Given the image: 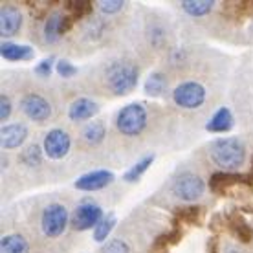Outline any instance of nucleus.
<instances>
[{
    "label": "nucleus",
    "mask_w": 253,
    "mask_h": 253,
    "mask_svg": "<svg viewBox=\"0 0 253 253\" xmlns=\"http://www.w3.org/2000/svg\"><path fill=\"white\" fill-rule=\"evenodd\" d=\"M20 108L33 121H46L51 116V105L39 94L24 95L20 101Z\"/></svg>",
    "instance_id": "9d476101"
},
{
    "label": "nucleus",
    "mask_w": 253,
    "mask_h": 253,
    "mask_svg": "<svg viewBox=\"0 0 253 253\" xmlns=\"http://www.w3.org/2000/svg\"><path fill=\"white\" fill-rule=\"evenodd\" d=\"M139 72L132 63L128 61H114L107 66L105 79H107L108 88L116 95L130 94L138 86Z\"/></svg>",
    "instance_id": "f03ea898"
},
{
    "label": "nucleus",
    "mask_w": 253,
    "mask_h": 253,
    "mask_svg": "<svg viewBox=\"0 0 253 253\" xmlns=\"http://www.w3.org/2000/svg\"><path fill=\"white\" fill-rule=\"evenodd\" d=\"M116 226V216L112 215V213H108L105 218H103L97 226H95V231H94V239L97 242H103V241H107V237L110 235V231L114 229Z\"/></svg>",
    "instance_id": "393cba45"
},
{
    "label": "nucleus",
    "mask_w": 253,
    "mask_h": 253,
    "mask_svg": "<svg viewBox=\"0 0 253 253\" xmlns=\"http://www.w3.org/2000/svg\"><path fill=\"white\" fill-rule=\"evenodd\" d=\"M152 162H154V156H152V154H151V156H147V158H143V160H139L138 164L132 165V167L125 172V176H123V178H125L126 182H136V180H139V178H141V174H143V172L151 167Z\"/></svg>",
    "instance_id": "a878e982"
},
{
    "label": "nucleus",
    "mask_w": 253,
    "mask_h": 253,
    "mask_svg": "<svg viewBox=\"0 0 253 253\" xmlns=\"http://www.w3.org/2000/svg\"><path fill=\"white\" fill-rule=\"evenodd\" d=\"M182 7L191 17H204L211 13V9L215 7V2L213 0H184Z\"/></svg>",
    "instance_id": "aec40b11"
},
{
    "label": "nucleus",
    "mask_w": 253,
    "mask_h": 253,
    "mask_svg": "<svg viewBox=\"0 0 253 253\" xmlns=\"http://www.w3.org/2000/svg\"><path fill=\"white\" fill-rule=\"evenodd\" d=\"M206 184L200 176H196L193 172H184L174 180L172 184V193L185 202H195L196 198H200L204 195Z\"/></svg>",
    "instance_id": "423d86ee"
},
{
    "label": "nucleus",
    "mask_w": 253,
    "mask_h": 253,
    "mask_svg": "<svg viewBox=\"0 0 253 253\" xmlns=\"http://www.w3.org/2000/svg\"><path fill=\"white\" fill-rule=\"evenodd\" d=\"M116 126L123 136H138L147 126V110L139 103H130L120 110Z\"/></svg>",
    "instance_id": "7ed1b4c3"
},
{
    "label": "nucleus",
    "mask_w": 253,
    "mask_h": 253,
    "mask_svg": "<svg viewBox=\"0 0 253 253\" xmlns=\"http://www.w3.org/2000/svg\"><path fill=\"white\" fill-rule=\"evenodd\" d=\"M169 241H167V237L165 235H160L156 241L152 242V248H151V253H169Z\"/></svg>",
    "instance_id": "c756f323"
},
{
    "label": "nucleus",
    "mask_w": 253,
    "mask_h": 253,
    "mask_svg": "<svg viewBox=\"0 0 253 253\" xmlns=\"http://www.w3.org/2000/svg\"><path fill=\"white\" fill-rule=\"evenodd\" d=\"M74 22H76V20L72 19L70 15H63V20H61V35L68 33L70 30H72V26H74Z\"/></svg>",
    "instance_id": "72a5a7b5"
},
{
    "label": "nucleus",
    "mask_w": 253,
    "mask_h": 253,
    "mask_svg": "<svg viewBox=\"0 0 253 253\" xmlns=\"http://www.w3.org/2000/svg\"><path fill=\"white\" fill-rule=\"evenodd\" d=\"M226 228L241 242H250L253 239V228L239 215V211H233L231 215L226 216Z\"/></svg>",
    "instance_id": "4468645a"
},
{
    "label": "nucleus",
    "mask_w": 253,
    "mask_h": 253,
    "mask_svg": "<svg viewBox=\"0 0 253 253\" xmlns=\"http://www.w3.org/2000/svg\"><path fill=\"white\" fill-rule=\"evenodd\" d=\"M22 26V15L15 6H4L0 11V33L2 37L17 35Z\"/></svg>",
    "instance_id": "f8f14e48"
},
{
    "label": "nucleus",
    "mask_w": 253,
    "mask_h": 253,
    "mask_svg": "<svg viewBox=\"0 0 253 253\" xmlns=\"http://www.w3.org/2000/svg\"><path fill=\"white\" fill-rule=\"evenodd\" d=\"M55 70H57V74L61 77H64V79H70V77H74L77 74V68L74 66V64L70 63V61H59L57 66H55Z\"/></svg>",
    "instance_id": "c85d7f7f"
},
{
    "label": "nucleus",
    "mask_w": 253,
    "mask_h": 253,
    "mask_svg": "<svg viewBox=\"0 0 253 253\" xmlns=\"http://www.w3.org/2000/svg\"><path fill=\"white\" fill-rule=\"evenodd\" d=\"M0 253H30V246L22 235H6L0 242Z\"/></svg>",
    "instance_id": "6ab92c4d"
},
{
    "label": "nucleus",
    "mask_w": 253,
    "mask_h": 253,
    "mask_svg": "<svg viewBox=\"0 0 253 253\" xmlns=\"http://www.w3.org/2000/svg\"><path fill=\"white\" fill-rule=\"evenodd\" d=\"M70 139L68 132H64L63 128H53L46 134L44 138V152L48 154V158L51 160H63L70 152Z\"/></svg>",
    "instance_id": "1a4fd4ad"
},
{
    "label": "nucleus",
    "mask_w": 253,
    "mask_h": 253,
    "mask_svg": "<svg viewBox=\"0 0 253 253\" xmlns=\"http://www.w3.org/2000/svg\"><path fill=\"white\" fill-rule=\"evenodd\" d=\"M97 103L88 99V97H79L76 101L70 105L68 108V118L72 121H86L92 120L95 114H97Z\"/></svg>",
    "instance_id": "ddd939ff"
},
{
    "label": "nucleus",
    "mask_w": 253,
    "mask_h": 253,
    "mask_svg": "<svg viewBox=\"0 0 253 253\" xmlns=\"http://www.w3.org/2000/svg\"><path fill=\"white\" fill-rule=\"evenodd\" d=\"M41 226H42V233L46 237H50V239H55L59 235H63L66 226H68V211H66V208L63 204H50L42 211Z\"/></svg>",
    "instance_id": "20e7f679"
},
{
    "label": "nucleus",
    "mask_w": 253,
    "mask_h": 253,
    "mask_svg": "<svg viewBox=\"0 0 253 253\" xmlns=\"http://www.w3.org/2000/svg\"><path fill=\"white\" fill-rule=\"evenodd\" d=\"M167 90V79H165L164 74L160 72H154L147 77L145 81V94L151 95V97H160Z\"/></svg>",
    "instance_id": "412c9836"
},
{
    "label": "nucleus",
    "mask_w": 253,
    "mask_h": 253,
    "mask_svg": "<svg viewBox=\"0 0 253 253\" xmlns=\"http://www.w3.org/2000/svg\"><path fill=\"white\" fill-rule=\"evenodd\" d=\"M103 220L101 208L94 202H83L76 209V213L72 216V224L77 231H86V229L97 226Z\"/></svg>",
    "instance_id": "6e6552de"
},
{
    "label": "nucleus",
    "mask_w": 253,
    "mask_h": 253,
    "mask_svg": "<svg viewBox=\"0 0 253 253\" xmlns=\"http://www.w3.org/2000/svg\"><path fill=\"white\" fill-rule=\"evenodd\" d=\"M123 4L125 2H121V0H108V2H99V9L103 13H118L120 9H123Z\"/></svg>",
    "instance_id": "7c9ffc66"
},
{
    "label": "nucleus",
    "mask_w": 253,
    "mask_h": 253,
    "mask_svg": "<svg viewBox=\"0 0 253 253\" xmlns=\"http://www.w3.org/2000/svg\"><path fill=\"white\" fill-rule=\"evenodd\" d=\"M172 99H174L178 107L193 110V108H198L204 105V101H206V88L196 81L182 83L172 92Z\"/></svg>",
    "instance_id": "39448f33"
},
{
    "label": "nucleus",
    "mask_w": 253,
    "mask_h": 253,
    "mask_svg": "<svg viewBox=\"0 0 253 253\" xmlns=\"http://www.w3.org/2000/svg\"><path fill=\"white\" fill-rule=\"evenodd\" d=\"M28 138V128L20 123H15V125H7L2 128V149L6 151H11V149H17L26 141Z\"/></svg>",
    "instance_id": "2eb2a0df"
},
{
    "label": "nucleus",
    "mask_w": 253,
    "mask_h": 253,
    "mask_svg": "<svg viewBox=\"0 0 253 253\" xmlns=\"http://www.w3.org/2000/svg\"><path fill=\"white\" fill-rule=\"evenodd\" d=\"M237 185H248L253 187V176L250 174H239V172H215L211 180H209V189L218 195H226L229 191L237 187Z\"/></svg>",
    "instance_id": "0eeeda50"
},
{
    "label": "nucleus",
    "mask_w": 253,
    "mask_h": 253,
    "mask_svg": "<svg viewBox=\"0 0 253 253\" xmlns=\"http://www.w3.org/2000/svg\"><path fill=\"white\" fill-rule=\"evenodd\" d=\"M204 208L200 206H187V208H178L172 216V226L180 224H198L202 220Z\"/></svg>",
    "instance_id": "a211bd4d"
},
{
    "label": "nucleus",
    "mask_w": 253,
    "mask_h": 253,
    "mask_svg": "<svg viewBox=\"0 0 253 253\" xmlns=\"http://www.w3.org/2000/svg\"><path fill=\"white\" fill-rule=\"evenodd\" d=\"M9 114H11V101L7 95L2 94V97H0V120L6 121Z\"/></svg>",
    "instance_id": "473e14b6"
},
{
    "label": "nucleus",
    "mask_w": 253,
    "mask_h": 253,
    "mask_svg": "<svg viewBox=\"0 0 253 253\" xmlns=\"http://www.w3.org/2000/svg\"><path fill=\"white\" fill-rule=\"evenodd\" d=\"M103 253H130V250H128L125 241L114 239V241H110L107 246L103 248Z\"/></svg>",
    "instance_id": "cd10ccee"
},
{
    "label": "nucleus",
    "mask_w": 253,
    "mask_h": 253,
    "mask_svg": "<svg viewBox=\"0 0 253 253\" xmlns=\"http://www.w3.org/2000/svg\"><path fill=\"white\" fill-rule=\"evenodd\" d=\"M41 160H42V152H41V147L39 145H30L26 151H22V154H20V162L24 165H28V167L39 165Z\"/></svg>",
    "instance_id": "bb28decb"
},
{
    "label": "nucleus",
    "mask_w": 253,
    "mask_h": 253,
    "mask_svg": "<svg viewBox=\"0 0 253 253\" xmlns=\"http://www.w3.org/2000/svg\"><path fill=\"white\" fill-rule=\"evenodd\" d=\"M0 53L7 61H30L35 55L33 48L24 44H13V42H4L0 46Z\"/></svg>",
    "instance_id": "dca6fc26"
},
{
    "label": "nucleus",
    "mask_w": 253,
    "mask_h": 253,
    "mask_svg": "<svg viewBox=\"0 0 253 253\" xmlns=\"http://www.w3.org/2000/svg\"><path fill=\"white\" fill-rule=\"evenodd\" d=\"M209 156L220 169L233 172L246 160V147L239 138H218L209 147Z\"/></svg>",
    "instance_id": "f257e3e1"
},
{
    "label": "nucleus",
    "mask_w": 253,
    "mask_h": 253,
    "mask_svg": "<svg viewBox=\"0 0 253 253\" xmlns=\"http://www.w3.org/2000/svg\"><path fill=\"white\" fill-rule=\"evenodd\" d=\"M231 126H233V116L229 112V108L222 107L209 120L206 128H208L209 132H228V130H231Z\"/></svg>",
    "instance_id": "f3484780"
},
{
    "label": "nucleus",
    "mask_w": 253,
    "mask_h": 253,
    "mask_svg": "<svg viewBox=\"0 0 253 253\" xmlns=\"http://www.w3.org/2000/svg\"><path fill=\"white\" fill-rule=\"evenodd\" d=\"M61 20L63 15L59 13H51L44 24V41L46 42H57L61 37Z\"/></svg>",
    "instance_id": "5701e85b"
},
{
    "label": "nucleus",
    "mask_w": 253,
    "mask_h": 253,
    "mask_svg": "<svg viewBox=\"0 0 253 253\" xmlns=\"http://www.w3.org/2000/svg\"><path fill=\"white\" fill-rule=\"evenodd\" d=\"M105 136H107V128L101 121H94L84 126V130H83V139L90 145H99L105 139Z\"/></svg>",
    "instance_id": "4be33fe9"
},
{
    "label": "nucleus",
    "mask_w": 253,
    "mask_h": 253,
    "mask_svg": "<svg viewBox=\"0 0 253 253\" xmlns=\"http://www.w3.org/2000/svg\"><path fill=\"white\" fill-rule=\"evenodd\" d=\"M53 61H55L53 57L44 59V61H42V63H41V64L37 66V68H35V72H37V76H41V77H50L51 70H53Z\"/></svg>",
    "instance_id": "2f4dec72"
},
{
    "label": "nucleus",
    "mask_w": 253,
    "mask_h": 253,
    "mask_svg": "<svg viewBox=\"0 0 253 253\" xmlns=\"http://www.w3.org/2000/svg\"><path fill=\"white\" fill-rule=\"evenodd\" d=\"M66 11L74 20H81L83 17L92 15V4L86 0H77V2H66Z\"/></svg>",
    "instance_id": "b1692460"
},
{
    "label": "nucleus",
    "mask_w": 253,
    "mask_h": 253,
    "mask_svg": "<svg viewBox=\"0 0 253 253\" xmlns=\"http://www.w3.org/2000/svg\"><path fill=\"white\" fill-rule=\"evenodd\" d=\"M114 182V174L110 171H92V172H86V174H83L76 180V187L81 191H97V189H105L107 185H110Z\"/></svg>",
    "instance_id": "9b49d317"
}]
</instances>
